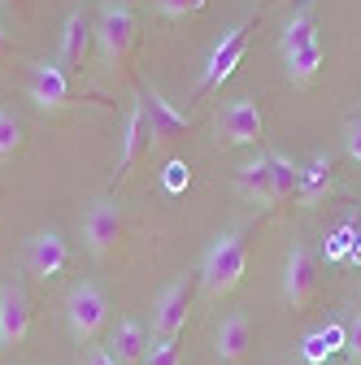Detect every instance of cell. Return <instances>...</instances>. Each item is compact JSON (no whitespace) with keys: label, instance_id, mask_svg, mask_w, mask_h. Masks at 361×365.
Segmentation results:
<instances>
[{"label":"cell","instance_id":"9","mask_svg":"<svg viewBox=\"0 0 361 365\" xmlns=\"http://www.w3.org/2000/svg\"><path fill=\"white\" fill-rule=\"evenodd\" d=\"M83 240H87V248H92L96 257H105L122 240V209L113 200H96L92 209H87V217H83Z\"/></svg>","mask_w":361,"mask_h":365},{"label":"cell","instance_id":"7","mask_svg":"<svg viewBox=\"0 0 361 365\" xmlns=\"http://www.w3.org/2000/svg\"><path fill=\"white\" fill-rule=\"evenodd\" d=\"M31 335V296L22 283L0 287V348H18Z\"/></svg>","mask_w":361,"mask_h":365},{"label":"cell","instance_id":"28","mask_svg":"<svg viewBox=\"0 0 361 365\" xmlns=\"http://www.w3.org/2000/svg\"><path fill=\"white\" fill-rule=\"evenodd\" d=\"M183 182H188V165L183 161H170L166 165V187L170 192H183Z\"/></svg>","mask_w":361,"mask_h":365},{"label":"cell","instance_id":"5","mask_svg":"<svg viewBox=\"0 0 361 365\" xmlns=\"http://www.w3.org/2000/svg\"><path fill=\"white\" fill-rule=\"evenodd\" d=\"M253 22H257V18H244L240 26H231L227 35L213 43V53H209V61H205V74H200V91H213V87H222V83L235 74V66H240L244 53H248Z\"/></svg>","mask_w":361,"mask_h":365},{"label":"cell","instance_id":"23","mask_svg":"<svg viewBox=\"0 0 361 365\" xmlns=\"http://www.w3.org/2000/svg\"><path fill=\"white\" fill-rule=\"evenodd\" d=\"M22 148V118L14 109H0V161H9Z\"/></svg>","mask_w":361,"mask_h":365},{"label":"cell","instance_id":"31","mask_svg":"<svg viewBox=\"0 0 361 365\" xmlns=\"http://www.w3.org/2000/svg\"><path fill=\"white\" fill-rule=\"evenodd\" d=\"M5 53H9V35H5V26H0V61H5Z\"/></svg>","mask_w":361,"mask_h":365},{"label":"cell","instance_id":"30","mask_svg":"<svg viewBox=\"0 0 361 365\" xmlns=\"http://www.w3.org/2000/svg\"><path fill=\"white\" fill-rule=\"evenodd\" d=\"M5 9H18V14H26V0H0Z\"/></svg>","mask_w":361,"mask_h":365},{"label":"cell","instance_id":"16","mask_svg":"<svg viewBox=\"0 0 361 365\" xmlns=\"http://www.w3.org/2000/svg\"><path fill=\"white\" fill-rule=\"evenodd\" d=\"M87 14L83 9H74L70 18H66V26H61V48H57V66L61 70H78L83 66V57H87Z\"/></svg>","mask_w":361,"mask_h":365},{"label":"cell","instance_id":"25","mask_svg":"<svg viewBox=\"0 0 361 365\" xmlns=\"http://www.w3.org/2000/svg\"><path fill=\"white\" fill-rule=\"evenodd\" d=\"M205 0H157V14L161 18H188V14H200Z\"/></svg>","mask_w":361,"mask_h":365},{"label":"cell","instance_id":"20","mask_svg":"<svg viewBox=\"0 0 361 365\" xmlns=\"http://www.w3.org/2000/svg\"><path fill=\"white\" fill-rule=\"evenodd\" d=\"M309 43H318V18H313V9L305 5L300 14L288 18V26H283V35H279V48H283V57H292V53L309 48Z\"/></svg>","mask_w":361,"mask_h":365},{"label":"cell","instance_id":"13","mask_svg":"<svg viewBox=\"0 0 361 365\" xmlns=\"http://www.w3.org/2000/svg\"><path fill=\"white\" fill-rule=\"evenodd\" d=\"M109 356L118 365H140L148 356V327L140 322V317H122V322L113 327L109 335Z\"/></svg>","mask_w":361,"mask_h":365},{"label":"cell","instance_id":"18","mask_svg":"<svg viewBox=\"0 0 361 365\" xmlns=\"http://www.w3.org/2000/svg\"><path fill=\"white\" fill-rule=\"evenodd\" d=\"M340 348H348V327L331 322V327H322V331H309V335H305L300 361H309V365H327Z\"/></svg>","mask_w":361,"mask_h":365},{"label":"cell","instance_id":"8","mask_svg":"<svg viewBox=\"0 0 361 365\" xmlns=\"http://www.w3.org/2000/svg\"><path fill=\"white\" fill-rule=\"evenodd\" d=\"M188 304H192V279H174L157 300H153V331L157 339H174L188 322Z\"/></svg>","mask_w":361,"mask_h":365},{"label":"cell","instance_id":"29","mask_svg":"<svg viewBox=\"0 0 361 365\" xmlns=\"http://www.w3.org/2000/svg\"><path fill=\"white\" fill-rule=\"evenodd\" d=\"M83 365H118V361L109 356V348H87L83 352Z\"/></svg>","mask_w":361,"mask_h":365},{"label":"cell","instance_id":"22","mask_svg":"<svg viewBox=\"0 0 361 365\" xmlns=\"http://www.w3.org/2000/svg\"><path fill=\"white\" fill-rule=\"evenodd\" d=\"M270 170H275V196H279V205L292 200L300 192V165L288 161L283 153H270Z\"/></svg>","mask_w":361,"mask_h":365},{"label":"cell","instance_id":"17","mask_svg":"<svg viewBox=\"0 0 361 365\" xmlns=\"http://www.w3.org/2000/svg\"><path fill=\"white\" fill-rule=\"evenodd\" d=\"M240 192L248 196V200H257V205H279V196H275V170H270V157H257V161H248V165H240Z\"/></svg>","mask_w":361,"mask_h":365},{"label":"cell","instance_id":"10","mask_svg":"<svg viewBox=\"0 0 361 365\" xmlns=\"http://www.w3.org/2000/svg\"><path fill=\"white\" fill-rule=\"evenodd\" d=\"M26 87H31V101L44 105V109H61V105H70V78H66V70H61L57 61H35Z\"/></svg>","mask_w":361,"mask_h":365},{"label":"cell","instance_id":"19","mask_svg":"<svg viewBox=\"0 0 361 365\" xmlns=\"http://www.w3.org/2000/svg\"><path fill=\"white\" fill-rule=\"evenodd\" d=\"M331 182H335V161H331L327 153H318V157L300 170V192H296V196L313 205V200H322V196L331 192Z\"/></svg>","mask_w":361,"mask_h":365},{"label":"cell","instance_id":"4","mask_svg":"<svg viewBox=\"0 0 361 365\" xmlns=\"http://www.w3.org/2000/svg\"><path fill=\"white\" fill-rule=\"evenodd\" d=\"M213 130H218V148L257 144L261 135H265V113H261V105H257L253 96H240V101H231L227 109L218 113Z\"/></svg>","mask_w":361,"mask_h":365},{"label":"cell","instance_id":"21","mask_svg":"<svg viewBox=\"0 0 361 365\" xmlns=\"http://www.w3.org/2000/svg\"><path fill=\"white\" fill-rule=\"evenodd\" d=\"M283 61H288V78H292L296 87H309L313 78H318L322 61H327V48H322V43H309V48H300V53H292V57H283Z\"/></svg>","mask_w":361,"mask_h":365},{"label":"cell","instance_id":"32","mask_svg":"<svg viewBox=\"0 0 361 365\" xmlns=\"http://www.w3.org/2000/svg\"><path fill=\"white\" fill-rule=\"evenodd\" d=\"M109 5H118V9H131V5H140V0H109Z\"/></svg>","mask_w":361,"mask_h":365},{"label":"cell","instance_id":"24","mask_svg":"<svg viewBox=\"0 0 361 365\" xmlns=\"http://www.w3.org/2000/svg\"><path fill=\"white\" fill-rule=\"evenodd\" d=\"M178 361H183V348H178L174 339H157V344H148L144 365H178Z\"/></svg>","mask_w":361,"mask_h":365},{"label":"cell","instance_id":"26","mask_svg":"<svg viewBox=\"0 0 361 365\" xmlns=\"http://www.w3.org/2000/svg\"><path fill=\"white\" fill-rule=\"evenodd\" d=\"M344 144H348V157H352V161H361V113H357V118H348Z\"/></svg>","mask_w":361,"mask_h":365},{"label":"cell","instance_id":"6","mask_svg":"<svg viewBox=\"0 0 361 365\" xmlns=\"http://www.w3.org/2000/svg\"><path fill=\"white\" fill-rule=\"evenodd\" d=\"M283 296L292 304V313H305L318 296V261L309 248H292L288 252V269H283Z\"/></svg>","mask_w":361,"mask_h":365},{"label":"cell","instance_id":"12","mask_svg":"<svg viewBox=\"0 0 361 365\" xmlns=\"http://www.w3.org/2000/svg\"><path fill=\"white\" fill-rule=\"evenodd\" d=\"M70 261V248H66V240L57 235V231H44V235H35L31 240V252H26V269L35 274V279H57L61 274V265Z\"/></svg>","mask_w":361,"mask_h":365},{"label":"cell","instance_id":"2","mask_svg":"<svg viewBox=\"0 0 361 365\" xmlns=\"http://www.w3.org/2000/svg\"><path fill=\"white\" fill-rule=\"evenodd\" d=\"M109 322V296L96 283H78L66 296V327L78 344H92Z\"/></svg>","mask_w":361,"mask_h":365},{"label":"cell","instance_id":"14","mask_svg":"<svg viewBox=\"0 0 361 365\" xmlns=\"http://www.w3.org/2000/svg\"><path fill=\"white\" fill-rule=\"evenodd\" d=\"M144 153H153V130H148V113L144 101L126 113V130H122V153H118V174H131V165Z\"/></svg>","mask_w":361,"mask_h":365},{"label":"cell","instance_id":"1","mask_svg":"<svg viewBox=\"0 0 361 365\" xmlns=\"http://www.w3.org/2000/svg\"><path fill=\"white\" fill-rule=\"evenodd\" d=\"M244 261H248V240H244V226H235V231H222L205 261H200V287L205 296H227L240 287L244 279Z\"/></svg>","mask_w":361,"mask_h":365},{"label":"cell","instance_id":"11","mask_svg":"<svg viewBox=\"0 0 361 365\" xmlns=\"http://www.w3.org/2000/svg\"><path fill=\"white\" fill-rule=\"evenodd\" d=\"M144 113H148V130H153V148L178 140V135L188 130V122H192L188 113H178L161 91H148V96H144Z\"/></svg>","mask_w":361,"mask_h":365},{"label":"cell","instance_id":"27","mask_svg":"<svg viewBox=\"0 0 361 365\" xmlns=\"http://www.w3.org/2000/svg\"><path fill=\"white\" fill-rule=\"evenodd\" d=\"M348 365H361V313L352 317V327H348Z\"/></svg>","mask_w":361,"mask_h":365},{"label":"cell","instance_id":"15","mask_svg":"<svg viewBox=\"0 0 361 365\" xmlns=\"http://www.w3.org/2000/svg\"><path fill=\"white\" fill-rule=\"evenodd\" d=\"M248 348H253V327H248V317H222V327H218V335H213V352H218V361L222 365H240L244 356H248Z\"/></svg>","mask_w":361,"mask_h":365},{"label":"cell","instance_id":"3","mask_svg":"<svg viewBox=\"0 0 361 365\" xmlns=\"http://www.w3.org/2000/svg\"><path fill=\"white\" fill-rule=\"evenodd\" d=\"M96 35H101L105 66H109L113 74H131V61H135V39H140L131 9L105 5V9H101V31H96Z\"/></svg>","mask_w":361,"mask_h":365}]
</instances>
